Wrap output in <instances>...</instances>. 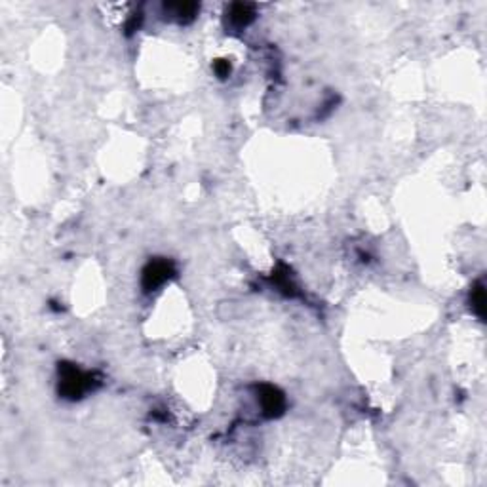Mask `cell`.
<instances>
[{
    "label": "cell",
    "mask_w": 487,
    "mask_h": 487,
    "mask_svg": "<svg viewBox=\"0 0 487 487\" xmlns=\"http://www.w3.org/2000/svg\"><path fill=\"white\" fill-rule=\"evenodd\" d=\"M175 274V267L172 261L168 259H152L145 269H143V276H141V284L145 291H155L164 282H168Z\"/></svg>",
    "instance_id": "obj_2"
},
{
    "label": "cell",
    "mask_w": 487,
    "mask_h": 487,
    "mask_svg": "<svg viewBox=\"0 0 487 487\" xmlns=\"http://www.w3.org/2000/svg\"><path fill=\"white\" fill-rule=\"evenodd\" d=\"M231 71L232 67L227 59H217V61L214 63V73L219 76V78H227V76L231 75Z\"/></svg>",
    "instance_id": "obj_7"
},
{
    "label": "cell",
    "mask_w": 487,
    "mask_h": 487,
    "mask_svg": "<svg viewBox=\"0 0 487 487\" xmlns=\"http://www.w3.org/2000/svg\"><path fill=\"white\" fill-rule=\"evenodd\" d=\"M164 10L168 14L177 17L179 21H190L199 14L200 6L196 2H168L164 4Z\"/></svg>",
    "instance_id": "obj_5"
},
{
    "label": "cell",
    "mask_w": 487,
    "mask_h": 487,
    "mask_svg": "<svg viewBox=\"0 0 487 487\" xmlns=\"http://www.w3.org/2000/svg\"><path fill=\"white\" fill-rule=\"evenodd\" d=\"M227 17H229V23L234 29H244L256 19V8L251 4H246V2H234L227 12Z\"/></svg>",
    "instance_id": "obj_4"
},
{
    "label": "cell",
    "mask_w": 487,
    "mask_h": 487,
    "mask_svg": "<svg viewBox=\"0 0 487 487\" xmlns=\"http://www.w3.org/2000/svg\"><path fill=\"white\" fill-rule=\"evenodd\" d=\"M93 388V377L69 362L59 363V394L67 400H80Z\"/></svg>",
    "instance_id": "obj_1"
},
{
    "label": "cell",
    "mask_w": 487,
    "mask_h": 487,
    "mask_svg": "<svg viewBox=\"0 0 487 487\" xmlns=\"http://www.w3.org/2000/svg\"><path fill=\"white\" fill-rule=\"evenodd\" d=\"M471 303H472V310L478 314V318H486V289L482 284H476L474 289H472L471 295Z\"/></svg>",
    "instance_id": "obj_6"
},
{
    "label": "cell",
    "mask_w": 487,
    "mask_h": 487,
    "mask_svg": "<svg viewBox=\"0 0 487 487\" xmlns=\"http://www.w3.org/2000/svg\"><path fill=\"white\" fill-rule=\"evenodd\" d=\"M259 402H261V407H263L264 417H278L284 411L286 407V398L282 394L280 390L276 387H271V385H263L259 387Z\"/></svg>",
    "instance_id": "obj_3"
}]
</instances>
